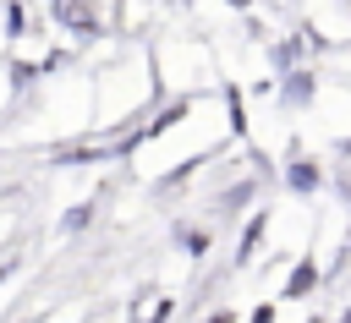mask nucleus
I'll return each instance as SVG.
<instances>
[{
	"label": "nucleus",
	"mask_w": 351,
	"mask_h": 323,
	"mask_svg": "<svg viewBox=\"0 0 351 323\" xmlns=\"http://www.w3.org/2000/svg\"><path fill=\"white\" fill-rule=\"evenodd\" d=\"M313 285H318V263H302V268H296V274L285 279V301H296V296H307Z\"/></svg>",
	"instance_id": "nucleus-1"
},
{
	"label": "nucleus",
	"mask_w": 351,
	"mask_h": 323,
	"mask_svg": "<svg viewBox=\"0 0 351 323\" xmlns=\"http://www.w3.org/2000/svg\"><path fill=\"white\" fill-rule=\"evenodd\" d=\"M263 224H269V214H252V224H247V235H241V252H236V263H247V257L258 252V241H263Z\"/></svg>",
	"instance_id": "nucleus-2"
},
{
	"label": "nucleus",
	"mask_w": 351,
	"mask_h": 323,
	"mask_svg": "<svg viewBox=\"0 0 351 323\" xmlns=\"http://www.w3.org/2000/svg\"><path fill=\"white\" fill-rule=\"evenodd\" d=\"M285 181H291V186H296V192H313V186H318V170H313V164H307V159H296V164H291V170H285Z\"/></svg>",
	"instance_id": "nucleus-3"
},
{
	"label": "nucleus",
	"mask_w": 351,
	"mask_h": 323,
	"mask_svg": "<svg viewBox=\"0 0 351 323\" xmlns=\"http://www.w3.org/2000/svg\"><path fill=\"white\" fill-rule=\"evenodd\" d=\"M285 99H291V104H307V99H313V82H307V77L296 71V77L285 82Z\"/></svg>",
	"instance_id": "nucleus-4"
},
{
	"label": "nucleus",
	"mask_w": 351,
	"mask_h": 323,
	"mask_svg": "<svg viewBox=\"0 0 351 323\" xmlns=\"http://www.w3.org/2000/svg\"><path fill=\"white\" fill-rule=\"evenodd\" d=\"M252 197V186H230L225 197H219V214H241V203Z\"/></svg>",
	"instance_id": "nucleus-5"
},
{
	"label": "nucleus",
	"mask_w": 351,
	"mask_h": 323,
	"mask_svg": "<svg viewBox=\"0 0 351 323\" xmlns=\"http://www.w3.org/2000/svg\"><path fill=\"white\" fill-rule=\"evenodd\" d=\"M88 219H93V203H82V208H71V214L60 219V230H82Z\"/></svg>",
	"instance_id": "nucleus-6"
},
{
	"label": "nucleus",
	"mask_w": 351,
	"mask_h": 323,
	"mask_svg": "<svg viewBox=\"0 0 351 323\" xmlns=\"http://www.w3.org/2000/svg\"><path fill=\"white\" fill-rule=\"evenodd\" d=\"M181 241H186V252H192V257H203V252H208V230H181Z\"/></svg>",
	"instance_id": "nucleus-7"
},
{
	"label": "nucleus",
	"mask_w": 351,
	"mask_h": 323,
	"mask_svg": "<svg viewBox=\"0 0 351 323\" xmlns=\"http://www.w3.org/2000/svg\"><path fill=\"white\" fill-rule=\"evenodd\" d=\"M208 323H236V318H230V312H214V318H208Z\"/></svg>",
	"instance_id": "nucleus-8"
},
{
	"label": "nucleus",
	"mask_w": 351,
	"mask_h": 323,
	"mask_svg": "<svg viewBox=\"0 0 351 323\" xmlns=\"http://www.w3.org/2000/svg\"><path fill=\"white\" fill-rule=\"evenodd\" d=\"M307 323H324V318H307Z\"/></svg>",
	"instance_id": "nucleus-9"
}]
</instances>
